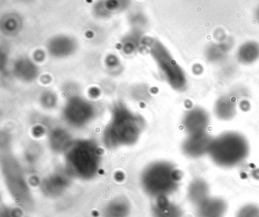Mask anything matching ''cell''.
I'll return each mask as SVG.
<instances>
[{
	"instance_id": "obj_7",
	"label": "cell",
	"mask_w": 259,
	"mask_h": 217,
	"mask_svg": "<svg viewBox=\"0 0 259 217\" xmlns=\"http://www.w3.org/2000/svg\"><path fill=\"white\" fill-rule=\"evenodd\" d=\"M93 115L92 106L81 98H72L65 107V118L72 125H84L89 122Z\"/></svg>"
},
{
	"instance_id": "obj_11",
	"label": "cell",
	"mask_w": 259,
	"mask_h": 217,
	"mask_svg": "<svg viewBox=\"0 0 259 217\" xmlns=\"http://www.w3.org/2000/svg\"><path fill=\"white\" fill-rule=\"evenodd\" d=\"M130 0H99L94 7V12L99 17L106 18L125 11Z\"/></svg>"
},
{
	"instance_id": "obj_2",
	"label": "cell",
	"mask_w": 259,
	"mask_h": 217,
	"mask_svg": "<svg viewBox=\"0 0 259 217\" xmlns=\"http://www.w3.org/2000/svg\"><path fill=\"white\" fill-rule=\"evenodd\" d=\"M249 154L246 137L236 131H227L213 138L208 155L221 168H230L242 164Z\"/></svg>"
},
{
	"instance_id": "obj_19",
	"label": "cell",
	"mask_w": 259,
	"mask_h": 217,
	"mask_svg": "<svg viewBox=\"0 0 259 217\" xmlns=\"http://www.w3.org/2000/svg\"><path fill=\"white\" fill-rule=\"evenodd\" d=\"M256 17H257V20L259 21V7H257V11H256Z\"/></svg>"
},
{
	"instance_id": "obj_13",
	"label": "cell",
	"mask_w": 259,
	"mask_h": 217,
	"mask_svg": "<svg viewBox=\"0 0 259 217\" xmlns=\"http://www.w3.org/2000/svg\"><path fill=\"white\" fill-rule=\"evenodd\" d=\"M238 61L243 65H251L259 59V43L254 41L244 42L236 53Z\"/></svg>"
},
{
	"instance_id": "obj_14",
	"label": "cell",
	"mask_w": 259,
	"mask_h": 217,
	"mask_svg": "<svg viewBox=\"0 0 259 217\" xmlns=\"http://www.w3.org/2000/svg\"><path fill=\"white\" fill-rule=\"evenodd\" d=\"M210 188L204 179H194L188 188V197L194 204L198 205L210 197Z\"/></svg>"
},
{
	"instance_id": "obj_18",
	"label": "cell",
	"mask_w": 259,
	"mask_h": 217,
	"mask_svg": "<svg viewBox=\"0 0 259 217\" xmlns=\"http://www.w3.org/2000/svg\"><path fill=\"white\" fill-rule=\"evenodd\" d=\"M236 217H259V207L253 203L244 205L238 210Z\"/></svg>"
},
{
	"instance_id": "obj_6",
	"label": "cell",
	"mask_w": 259,
	"mask_h": 217,
	"mask_svg": "<svg viewBox=\"0 0 259 217\" xmlns=\"http://www.w3.org/2000/svg\"><path fill=\"white\" fill-rule=\"evenodd\" d=\"M210 121V115L205 109L194 107L183 115L182 124L187 136H192L207 132Z\"/></svg>"
},
{
	"instance_id": "obj_1",
	"label": "cell",
	"mask_w": 259,
	"mask_h": 217,
	"mask_svg": "<svg viewBox=\"0 0 259 217\" xmlns=\"http://www.w3.org/2000/svg\"><path fill=\"white\" fill-rule=\"evenodd\" d=\"M145 127L142 117L124 106L115 107L104 133V143L109 148L134 144Z\"/></svg>"
},
{
	"instance_id": "obj_16",
	"label": "cell",
	"mask_w": 259,
	"mask_h": 217,
	"mask_svg": "<svg viewBox=\"0 0 259 217\" xmlns=\"http://www.w3.org/2000/svg\"><path fill=\"white\" fill-rule=\"evenodd\" d=\"M15 71L18 77L23 80H33L37 74V68L28 59H21L16 62Z\"/></svg>"
},
{
	"instance_id": "obj_4",
	"label": "cell",
	"mask_w": 259,
	"mask_h": 217,
	"mask_svg": "<svg viewBox=\"0 0 259 217\" xmlns=\"http://www.w3.org/2000/svg\"><path fill=\"white\" fill-rule=\"evenodd\" d=\"M141 44L151 56L169 86L177 92L186 90L187 87L186 74L174 60L167 48L161 42L151 37L143 38Z\"/></svg>"
},
{
	"instance_id": "obj_10",
	"label": "cell",
	"mask_w": 259,
	"mask_h": 217,
	"mask_svg": "<svg viewBox=\"0 0 259 217\" xmlns=\"http://www.w3.org/2000/svg\"><path fill=\"white\" fill-rule=\"evenodd\" d=\"M48 51L55 57H68L73 54L76 49V43L72 38L68 36H57L48 44Z\"/></svg>"
},
{
	"instance_id": "obj_9",
	"label": "cell",
	"mask_w": 259,
	"mask_h": 217,
	"mask_svg": "<svg viewBox=\"0 0 259 217\" xmlns=\"http://www.w3.org/2000/svg\"><path fill=\"white\" fill-rule=\"evenodd\" d=\"M227 208V203L221 197H208L197 205V216L223 217Z\"/></svg>"
},
{
	"instance_id": "obj_3",
	"label": "cell",
	"mask_w": 259,
	"mask_h": 217,
	"mask_svg": "<svg viewBox=\"0 0 259 217\" xmlns=\"http://www.w3.org/2000/svg\"><path fill=\"white\" fill-rule=\"evenodd\" d=\"M181 177V173L175 165L159 161L145 168L142 175V185L147 194L162 198L177 191Z\"/></svg>"
},
{
	"instance_id": "obj_8",
	"label": "cell",
	"mask_w": 259,
	"mask_h": 217,
	"mask_svg": "<svg viewBox=\"0 0 259 217\" xmlns=\"http://www.w3.org/2000/svg\"><path fill=\"white\" fill-rule=\"evenodd\" d=\"M213 138L207 132L201 134L188 136L182 144V150L186 156L198 159L208 154Z\"/></svg>"
},
{
	"instance_id": "obj_12",
	"label": "cell",
	"mask_w": 259,
	"mask_h": 217,
	"mask_svg": "<svg viewBox=\"0 0 259 217\" xmlns=\"http://www.w3.org/2000/svg\"><path fill=\"white\" fill-rule=\"evenodd\" d=\"M213 112L221 121H230L236 115V103L228 95L220 97L214 104Z\"/></svg>"
},
{
	"instance_id": "obj_5",
	"label": "cell",
	"mask_w": 259,
	"mask_h": 217,
	"mask_svg": "<svg viewBox=\"0 0 259 217\" xmlns=\"http://www.w3.org/2000/svg\"><path fill=\"white\" fill-rule=\"evenodd\" d=\"M66 160L70 173L80 178L90 179L98 172L101 156L98 147L92 141L80 140L67 149Z\"/></svg>"
},
{
	"instance_id": "obj_17",
	"label": "cell",
	"mask_w": 259,
	"mask_h": 217,
	"mask_svg": "<svg viewBox=\"0 0 259 217\" xmlns=\"http://www.w3.org/2000/svg\"><path fill=\"white\" fill-rule=\"evenodd\" d=\"M128 205L117 200L109 205L107 209V217H125L128 212Z\"/></svg>"
},
{
	"instance_id": "obj_15",
	"label": "cell",
	"mask_w": 259,
	"mask_h": 217,
	"mask_svg": "<svg viewBox=\"0 0 259 217\" xmlns=\"http://www.w3.org/2000/svg\"><path fill=\"white\" fill-rule=\"evenodd\" d=\"M154 217H183V211L180 206L169 201L166 197L158 198L153 207Z\"/></svg>"
}]
</instances>
